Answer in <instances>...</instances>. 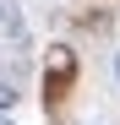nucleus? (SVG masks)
<instances>
[{"instance_id":"f257e3e1","label":"nucleus","mask_w":120,"mask_h":125,"mask_svg":"<svg viewBox=\"0 0 120 125\" xmlns=\"http://www.w3.org/2000/svg\"><path fill=\"white\" fill-rule=\"evenodd\" d=\"M16 103V93H11V82H0V109H11Z\"/></svg>"},{"instance_id":"f03ea898","label":"nucleus","mask_w":120,"mask_h":125,"mask_svg":"<svg viewBox=\"0 0 120 125\" xmlns=\"http://www.w3.org/2000/svg\"><path fill=\"white\" fill-rule=\"evenodd\" d=\"M115 76H120V54H115Z\"/></svg>"},{"instance_id":"7ed1b4c3","label":"nucleus","mask_w":120,"mask_h":125,"mask_svg":"<svg viewBox=\"0 0 120 125\" xmlns=\"http://www.w3.org/2000/svg\"><path fill=\"white\" fill-rule=\"evenodd\" d=\"M0 16H6V6H0Z\"/></svg>"},{"instance_id":"20e7f679","label":"nucleus","mask_w":120,"mask_h":125,"mask_svg":"<svg viewBox=\"0 0 120 125\" xmlns=\"http://www.w3.org/2000/svg\"><path fill=\"white\" fill-rule=\"evenodd\" d=\"M0 125H11V120H0Z\"/></svg>"}]
</instances>
